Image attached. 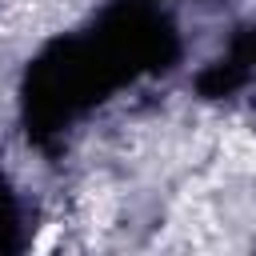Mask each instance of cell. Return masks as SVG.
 <instances>
[{
    "label": "cell",
    "instance_id": "cell-1",
    "mask_svg": "<svg viewBox=\"0 0 256 256\" xmlns=\"http://www.w3.org/2000/svg\"><path fill=\"white\" fill-rule=\"evenodd\" d=\"M52 240H56V228L48 224V228H44V236H40V240H36L32 248H36V252H44V248H52Z\"/></svg>",
    "mask_w": 256,
    "mask_h": 256
}]
</instances>
